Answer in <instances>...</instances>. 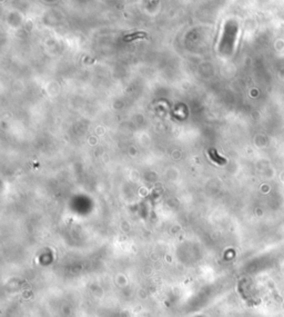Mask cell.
Here are the masks:
<instances>
[{
	"label": "cell",
	"instance_id": "cell-1",
	"mask_svg": "<svg viewBox=\"0 0 284 317\" xmlns=\"http://www.w3.org/2000/svg\"><path fill=\"white\" fill-rule=\"evenodd\" d=\"M209 155H210V157L212 158L215 163H218V164H224L223 158L219 157L218 153H216V151H215L214 149H210V150H209Z\"/></svg>",
	"mask_w": 284,
	"mask_h": 317
},
{
	"label": "cell",
	"instance_id": "cell-2",
	"mask_svg": "<svg viewBox=\"0 0 284 317\" xmlns=\"http://www.w3.org/2000/svg\"><path fill=\"white\" fill-rule=\"evenodd\" d=\"M145 37V33H142V32H137V33H133V35H129L124 38V40L129 41L132 40V39H135V38H143Z\"/></svg>",
	"mask_w": 284,
	"mask_h": 317
}]
</instances>
